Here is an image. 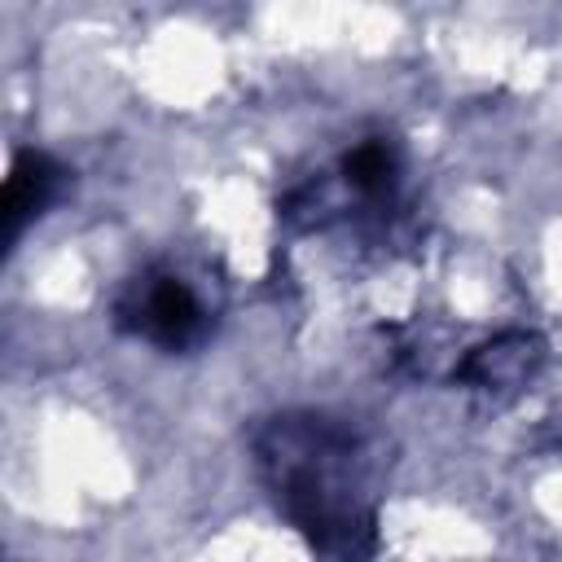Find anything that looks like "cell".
<instances>
[{"mask_svg":"<svg viewBox=\"0 0 562 562\" xmlns=\"http://www.w3.org/2000/svg\"><path fill=\"white\" fill-rule=\"evenodd\" d=\"M351 457V435L325 417H277L259 439L277 501L321 549H351L356 531L369 522Z\"/></svg>","mask_w":562,"mask_h":562,"instance_id":"obj_1","label":"cell"},{"mask_svg":"<svg viewBox=\"0 0 562 562\" xmlns=\"http://www.w3.org/2000/svg\"><path fill=\"white\" fill-rule=\"evenodd\" d=\"M123 316L136 334L162 347H184L202 329V303L180 277H145L132 303H123Z\"/></svg>","mask_w":562,"mask_h":562,"instance_id":"obj_2","label":"cell"},{"mask_svg":"<svg viewBox=\"0 0 562 562\" xmlns=\"http://www.w3.org/2000/svg\"><path fill=\"white\" fill-rule=\"evenodd\" d=\"M57 180H61V171L44 154H22L13 162L9 189H4V241H13L22 233V224L48 206V198L57 193Z\"/></svg>","mask_w":562,"mask_h":562,"instance_id":"obj_3","label":"cell"},{"mask_svg":"<svg viewBox=\"0 0 562 562\" xmlns=\"http://www.w3.org/2000/svg\"><path fill=\"white\" fill-rule=\"evenodd\" d=\"M536 364V351L522 334L514 338H501L492 347H483L474 360H470V373L483 382V386H505V382H518L527 369Z\"/></svg>","mask_w":562,"mask_h":562,"instance_id":"obj_4","label":"cell"},{"mask_svg":"<svg viewBox=\"0 0 562 562\" xmlns=\"http://www.w3.org/2000/svg\"><path fill=\"white\" fill-rule=\"evenodd\" d=\"M342 171H347V180H351L360 193H382V189L391 184V154H386V145L369 140V145H360V149L347 154Z\"/></svg>","mask_w":562,"mask_h":562,"instance_id":"obj_5","label":"cell"}]
</instances>
